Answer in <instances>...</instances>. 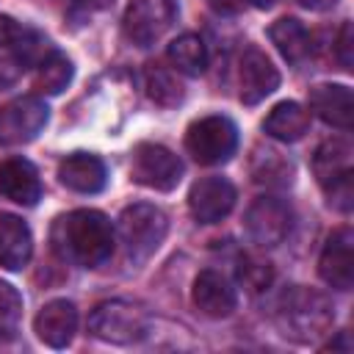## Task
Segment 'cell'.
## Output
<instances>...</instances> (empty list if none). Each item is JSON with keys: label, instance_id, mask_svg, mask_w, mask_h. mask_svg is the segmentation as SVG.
I'll list each match as a JSON object with an SVG mask.
<instances>
[{"label": "cell", "instance_id": "obj_23", "mask_svg": "<svg viewBox=\"0 0 354 354\" xmlns=\"http://www.w3.org/2000/svg\"><path fill=\"white\" fill-rule=\"evenodd\" d=\"M144 88H147V97L163 108H174L185 97V88H183L177 72L169 66H160V64H149L144 69Z\"/></svg>", "mask_w": 354, "mask_h": 354}, {"label": "cell", "instance_id": "obj_28", "mask_svg": "<svg viewBox=\"0 0 354 354\" xmlns=\"http://www.w3.org/2000/svg\"><path fill=\"white\" fill-rule=\"evenodd\" d=\"M351 47H354V30H351V22H343L340 33H337V44H335V53H337V61L340 66L348 72L351 64H354V55H351Z\"/></svg>", "mask_w": 354, "mask_h": 354}, {"label": "cell", "instance_id": "obj_6", "mask_svg": "<svg viewBox=\"0 0 354 354\" xmlns=\"http://www.w3.org/2000/svg\"><path fill=\"white\" fill-rule=\"evenodd\" d=\"M188 155L202 166L227 163L238 149V127L227 116H202L185 133Z\"/></svg>", "mask_w": 354, "mask_h": 354}, {"label": "cell", "instance_id": "obj_26", "mask_svg": "<svg viewBox=\"0 0 354 354\" xmlns=\"http://www.w3.org/2000/svg\"><path fill=\"white\" fill-rule=\"evenodd\" d=\"M238 282L249 290V293H263L271 288L274 282V266L263 257L254 254H243L238 260Z\"/></svg>", "mask_w": 354, "mask_h": 354}, {"label": "cell", "instance_id": "obj_17", "mask_svg": "<svg viewBox=\"0 0 354 354\" xmlns=\"http://www.w3.org/2000/svg\"><path fill=\"white\" fill-rule=\"evenodd\" d=\"M0 194L17 205L33 207L41 199V180L30 160L8 158L0 163Z\"/></svg>", "mask_w": 354, "mask_h": 354}, {"label": "cell", "instance_id": "obj_21", "mask_svg": "<svg viewBox=\"0 0 354 354\" xmlns=\"http://www.w3.org/2000/svg\"><path fill=\"white\" fill-rule=\"evenodd\" d=\"M268 36L288 64H299L310 55V33L296 17H282L268 28Z\"/></svg>", "mask_w": 354, "mask_h": 354}, {"label": "cell", "instance_id": "obj_5", "mask_svg": "<svg viewBox=\"0 0 354 354\" xmlns=\"http://www.w3.org/2000/svg\"><path fill=\"white\" fill-rule=\"evenodd\" d=\"M149 329V315L144 307L130 304V301H102L94 307L88 315V332L105 343L116 346H130L147 337Z\"/></svg>", "mask_w": 354, "mask_h": 354}, {"label": "cell", "instance_id": "obj_31", "mask_svg": "<svg viewBox=\"0 0 354 354\" xmlns=\"http://www.w3.org/2000/svg\"><path fill=\"white\" fill-rule=\"evenodd\" d=\"M72 6L83 14H94V11H105L113 6V0H72Z\"/></svg>", "mask_w": 354, "mask_h": 354}, {"label": "cell", "instance_id": "obj_20", "mask_svg": "<svg viewBox=\"0 0 354 354\" xmlns=\"http://www.w3.org/2000/svg\"><path fill=\"white\" fill-rule=\"evenodd\" d=\"M310 130V111L293 100H285V102H277L268 116L263 119V133L277 138V141H299L304 133Z\"/></svg>", "mask_w": 354, "mask_h": 354}, {"label": "cell", "instance_id": "obj_1", "mask_svg": "<svg viewBox=\"0 0 354 354\" xmlns=\"http://www.w3.org/2000/svg\"><path fill=\"white\" fill-rule=\"evenodd\" d=\"M55 252L83 268H97L113 254V224L100 210H72L53 227Z\"/></svg>", "mask_w": 354, "mask_h": 354}, {"label": "cell", "instance_id": "obj_7", "mask_svg": "<svg viewBox=\"0 0 354 354\" xmlns=\"http://www.w3.org/2000/svg\"><path fill=\"white\" fill-rule=\"evenodd\" d=\"M130 174L138 185L152 191H174L183 177V160L163 144H138L133 149Z\"/></svg>", "mask_w": 354, "mask_h": 354}, {"label": "cell", "instance_id": "obj_29", "mask_svg": "<svg viewBox=\"0 0 354 354\" xmlns=\"http://www.w3.org/2000/svg\"><path fill=\"white\" fill-rule=\"evenodd\" d=\"M25 69H28V64H25L17 53L8 55V58H3V61H0V91L8 88V86H14V83L22 77Z\"/></svg>", "mask_w": 354, "mask_h": 354}, {"label": "cell", "instance_id": "obj_32", "mask_svg": "<svg viewBox=\"0 0 354 354\" xmlns=\"http://www.w3.org/2000/svg\"><path fill=\"white\" fill-rule=\"evenodd\" d=\"M304 8H310V11H326V8H332L337 0H299Z\"/></svg>", "mask_w": 354, "mask_h": 354}, {"label": "cell", "instance_id": "obj_3", "mask_svg": "<svg viewBox=\"0 0 354 354\" xmlns=\"http://www.w3.org/2000/svg\"><path fill=\"white\" fill-rule=\"evenodd\" d=\"M313 171L324 188L329 205L340 213H348L354 205L351 185V144L346 138H326L313 155Z\"/></svg>", "mask_w": 354, "mask_h": 354}, {"label": "cell", "instance_id": "obj_25", "mask_svg": "<svg viewBox=\"0 0 354 354\" xmlns=\"http://www.w3.org/2000/svg\"><path fill=\"white\" fill-rule=\"evenodd\" d=\"M72 75H75L72 61H69L64 53L53 50V53L39 64V72H36V83H33V86H36L39 94H61V91L69 86Z\"/></svg>", "mask_w": 354, "mask_h": 354}, {"label": "cell", "instance_id": "obj_8", "mask_svg": "<svg viewBox=\"0 0 354 354\" xmlns=\"http://www.w3.org/2000/svg\"><path fill=\"white\" fill-rule=\"evenodd\" d=\"M174 17H177V0H130L122 28L133 44L149 47L171 28Z\"/></svg>", "mask_w": 354, "mask_h": 354}, {"label": "cell", "instance_id": "obj_2", "mask_svg": "<svg viewBox=\"0 0 354 354\" xmlns=\"http://www.w3.org/2000/svg\"><path fill=\"white\" fill-rule=\"evenodd\" d=\"M274 318L285 337L296 343H315L318 337L329 335L335 324V307L324 293L304 285H293L277 299Z\"/></svg>", "mask_w": 354, "mask_h": 354}, {"label": "cell", "instance_id": "obj_34", "mask_svg": "<svg viewBox=\"0 0 354 354\" xmlns=\"http://www.w3.org/2000/svg\"><path fill=\"white\" fill-rule=\"evenodd\" d=\"M249 6H254V8H260V11H268V8H274L277 6V0H246Z\"/></svg>", "mask_w": 354, "mask_h": 354}, {"label": "cell", "instance_id": "obj_22", "mask_svg": "<svg viewBox=\"0 0 354 354\" xmlns=\"http://www.w3.org/2000/svg\"><path fill=\"white\" fill-rule=\"evenodd\" d=\"M249 171H252V180L257 185H266V188H285L293 183V163L282 152L268 149V147L254 149Z\"/></svg>", "mask_w": 354, "mask_h": 354}, {"label": "cell", "instance_id": "obj_13", "mask_svg": "<svg viewBox=\"0 0 354 354\" xmlns=\"http://www.w3.org/2000/svg\"><path fill=\"white\" fill-rule=\"evenodd\" d=\"M238 86H241V102L243 105H257L263 102L268 94L277 91L279 86V72L271 64V58L257 50L249 47L241 55V66H238Z\"/></svg>", "mask_w": 354, "mask_h": 354}, {"label": "cell", "instance_id": "obj_16", "mask_svg": "<svg viewBox=\"0 0 354 354\" xmlns=\"http://www.w3.org/2000/svg\"><path fill=\"white\" fill-rule=\"evenodd\" d=\"M33 329L39 335L41 343L53 346V348H64L69 346V340L75 337V329H77V310L69 299H53L47 301L36 321H33Z\"/></svg>", "mask_w": 354, "mask_h": 354}, {"label": "cell", "instance_id": "obj_27", "mask_svg": "<svg viewBox=\"0 0 354 354\" xmlns=\"http://www.w3.org/2000/svg\"><path fill=\"white\" fill-rule=\"evenodd\" d=\"M19 318H22V296L11 282L0 279V335H14Z\"/></svg>", "mask_w": 354, "mask_h": 354}, {"label": "cell", "instance_id": "obj_10", "mask_svg": "<svg viewBox=\"0 0 354 354\" xmlns=\"http://www.w3.org/2000/svg\"><path fill=\"white\" fill-rule=\"evenodd\" d=\"M50 119V108L39 97H19L0 111V144L19 147L33 141Z\"/></svg>", "mask_w": 354, "mask_h": 354}, {"label": "cell", "instance_id": "obj_12", "mask_svg": "<svg viewBox=\"0 0 354 354\" xmlns=\"http://www.w3.org/2000/svg\"><path fill=\"white\" fill-rule=\"evenodd\" d=\"M235 207V185L227 177H202L188 191V210L199 224H216Z\"/></svg>", "mask_w": 354, "mask_h": 354}, {"label": "cell", "instance_id": "obj_15", "mask_svg": "<svg viewBox=\"0 0 354 354\" xmlns=\"http://www.w3.org/2000/svg\"><path fill=\"white\" fill-rule=\"evenodd\" d=\"M310 108L321 122H326L337 130H351V124H354V97H351V88L343 83L313 86Z\"/></svg>", "mask_w": 354, "mask_h": 354}, {"label": "cell", "instance_id": "obj_33", "mask_svg": "<svg viewBox=\"0 0 354 354\" xmlns=\"http://www.w3.org/2000/svg\"><path fill=\"white\" fill-rule=\"evenodd\" d=\"M238 3H241V0H213V6H216L218 11H235Z\"/></svg>", "mask_w": 354, "mask_h": 354}, {"label": "cell", "instance_id": "obj_30", "mask_svg": "<svg viewBox=\"0 0 354 354\" xmlns=\"http://www.w3.org/2000/svg\"><path fill=\"white\" fill-rule=\"evenodd\" d=\"M19 33H22V28H19L11 17L3 14V17H0V50H3V47H11V44L19 39Z\"/></svg>", "mask_w": 354, "mask_h": 354}, {"label": "cell", "instance_id": "obj_9", "mask_svg": "<svg viewBox=\"0 0 354 354\" xmlns=\"http://www.w3.org/2000/svg\"><path fill=\"white\" fill-rule=\"evenodd\" d=\"M243 224H246L249 238L257 246H263V249L279 246L293 227V210L288 202H282L277 196H257L249 205Z\"/></svg>", "mask_w": 354, "mask_h": 354}, {"label": "cell", "instance_id": "obj_24", "mask_svg": "<svg viewBox=\"0 0 354 354\" xmlns=\"http://www.w3.org/2000/svg\"><path fill=\"white\" fill-rule=\"evenodd\" d=\"M166 58L171 61V69L174 72H183L188 77H196L205 72V64H207V50H205V41L194 33H183L177 36L169 50H166Z\"/></svg>", "mask_w": 354, "mask_h": 354}, {"label": "cell", "instance_id": "obj_11", "mask_svg": "<svg viewBox=\"0 0 354 354\" xmlns=\"http://www.w3.org/2000/svg\"><path fill=\"white\" fill-rule=\"evenodd\" d=\"M321 279L335 290H348L354 285V232L348 224L332 230L318 257Z\"/></svg>", "mask_w": 354, "mask_h": 354}, {"label": "cell", "instance_id": "obj_4", "mask_svg": "<svg viewBox=\"0 0 354 354\" xmlns=\"http://www.w3.org/2000/svg\"><path fill=\"white\" fill-rule=\"evenodd\" d=\"M116 230H119V238H122L127 254L133 260H147L149 254H155L160 249V243L169 232V218L160 207L136 202L122 210Z\"/></svg>", "mask_w": 354, "mask_h": 354}, {"label": "cell", "instance_id": "obj_18", "mask_svg": "<svg viewBox=\"0 0 354 354\" xmlns=\"http://www.w3.org/2000/svg\"><path fill=\"white\" fill-rule=\"evenodd\" d=\"M58 180L77 194H100L108 183L105 163L91 152H72L58 163Z\"/></svg>", "mask_w": 354, "mask_h": 354}, {"label": "cell", "instance_id": "obj_14", "mask_svg": "<svg viewBox=\"0 0 354 354\" xmlns=\"http://www.w3.org/2000/svg\"><path fill=\"white\" fill-rule=\"evenodd\" d=\"M191 301L207 318H227V315H232V310L238 304V296H235V288L230 285V279L224 274H218L213 268H205L194 279Z\"/></svg>", "mask_w": 354, "mask_h": 354}, {"label": "cell", "instance_id": "obj_19", "mask_svg": "<svg viewBox=\"0 0 354 354\" xmlns=\"http://www.w3.org/2000/svg\"><path fill=\"white\" fill-rule=\"evenodd\" d=\"M33 254V235L28 224L14 213H0V266L19 271Z\"/></svg>", "mask_w": 354, "mask_h": 354}]
</instances>
